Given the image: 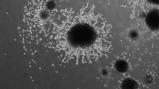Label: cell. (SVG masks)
<instances>
[{
	"label": "cell",
	"mask_w": 159,
	"mask_h": 89,
	"mask_svg": "<svg viewBox=\"0 0 159 89\" xmlns=\"http://www.w3.org/2000/svg\"><path fill=\"white\" fill-rule=\"evenodd\" d=\"M121 87L122 89H137L138 87V85L137 83L133 79L127 78L123 81Z\"/></svg>",
	"instance_id": "2"
},
{
	"label": "cell",
	"mask_w": 159,
	"mask_h": 89,
	"mask_svg": "<svg viewBox=\"0 0 159 89\" xmlns=\"http://www.w3.org/2000/svg\"><path fill=\"white\" fill-rule=\"evenodd\" d=\"M116 66L118 71L121 73L127 72L129 67L128 62L124 60H118L116 63Z\"/></svg>",
	"instance_id": "3"
},
{
	"label": "cell",
	"mask_w": 159,
	"mask_h": 89,
	"mask_svg": "<svg viewBox=\"0 0 159 89\" xmlns=\"http://www.w3.org/2000/svg\"><path fill=\"white\" fill-rule=\"evenodd\" d=\"M159 12L154 10L148 15L146 20L149 28L152 30L158 29L159 27Z\"/></svg>",
	"instance_id": "1"
}]
</instances>
